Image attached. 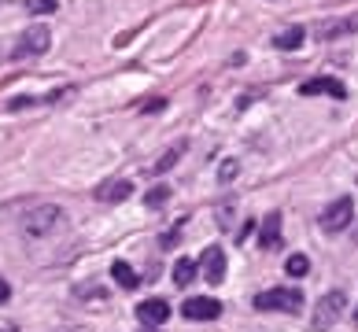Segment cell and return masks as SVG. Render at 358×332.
Listing matches in <instances>:
<instances>
[{
    "label": "cell",
    "instance_id": "6da1fadb",
    "mask_svg": "<svg viewBox=\"0 0 358 332\" xmlns=\"http://www.w3.org/2000/svg\"><path fill=\"white\" fill-rule=\"evenodd\" d=\"M255 310H285V314H299L303 310V291L299 288H270L255 296Z\"/></svg>",
    "mask_w": 358,
    "mask_h": 332
},
{
    "label": "cell",
    "instance_id": "7a4b0ae2",
    "mask_svg": "<svg viewBox=\"0 0 358 332\" xmlns=\"http://www.w3.org/2000/svg\"><path fill=\"white\" fill-rule=\"evenodd\" d=\"M343 307H348V296H343L340 288H336V291H329V296H322V299H317V307H314V317H310V325H314L317 332L333 329V325L340 322Z\"/></svg>",
    "mask_w": 358,
    "mask_h": 332
},
{
    "label": "cell",
    "instance_id": "3957f363",
    "mask_svg": "<svg viewBox=\"0 0 358 332\" xmlns=\"http://www.w3.org/2000/svg\"><path fill=\"white\" fill-rule=\"evenodd\" d=\"M59 222H63V210L56 203H41L37 210H30V215L22 218V233L26 236H45V233L56 229Z\"/></svg>",
    "mask_w": 358,
    "mask_h": 332
},
{
    "label": "cell",
    "instance_id": "277c9868",
    "mask_svg": "<svg viewBox=\"0 0 358 332\" xmlns=\"http://www.w3.org/2000/svg\"><path fill=\"white\" fill-rule=\"evenodd\" d=\"M48 45H52V34H48V26H30V30H22L19 45L11 48V59L41 56V52H48Z\"/></svg>",
    "mask_w": 358,
    "mask_h": 332
},
{
    "label": "cell",
    "instance_id": "5b68a950",
    "mask_svg": "<svg viewBox=\"0 0 358 332\" xmlns=\"http://www.w3.org/2000/svg\"><path fill=\"white\" fill-rule=\"evenodd\" d=\"M355 218V203H351V196H340L336 203H329L322 210V229L325 233H340V229H348Z\"/></svg>",
    "mask_w": 358,
    "mask_h": 332
},
{
    "label": "cell",
    "instance_id": "8992f818",
    "mask_svg": "<svg viewBox=\"0 0 358 332\" xmlns=\"http://www.w3.org/2000/svg\"><path fill=\"white\" fill-rule=\"evenodd\" d=\"M348 34H358V15H343V19H325L314 26V37L317 41H340Z\"/></svg>",
    "mask_w": 358,
    "mask_h": 332
},
{
    "label": "cell",
    "instance_id": "52a82bcc",
    "mask_svg": "<svg viewBox=\"0 0 358 332\" xmlns=\"http://www.w3.org/2000/svg\"><path fill=\"white\" fill-rule=\"evenodd\" d=\"M181 314L189 317V322H215L222 314V303L218 299H207V296H196V299H185Z\"/></svg>",
    "mask_w": 358,
    "mask_h": 332
},
{
    "label": "cell",
    "instance_id": "ba28073f",
    "mask_svg": "<svg viewBox=\"0 0 358 332\" xmlns=\"http://www.w3.org/2000/svg\"><path fill=\"white\" fill-rule=\"evenodd\" d=\"M303 96H317V92H325V96L333 100H348V85L340 82V78H310V82L299 85Z\"/></svg>",
    "mask_w": 358,
    "mask_h": 332
},
{
    "label": "cell",
    "instance_id": "9c48e42d",
    "mask_svg": "<svg viewBox=\"0 0 358 332\" xmlns=\"http://www.w3.org/2000/svg\"><path fill=\"white\" fill-rule=\"evenodd\" d=\"M200 273L207 284H222L225 281V251L222 247H207L200 259Z\"/></svg>",
    "mask_w": 358,
    "mask_h": 332
},
{
    "label": "cell",
    "instance_id": "30bf717a",
    "mask_svg": "<svg viewBox=\"0 0 358 332\" xmlns=\"http://www.w3.org/2000/svg\"><path fill=\"white\" fill-rule=\"evenodd\" d=\"M129 192H134V181L115 178V181H108V185H100L96 199H100V203H122V199H129Z\"/></svg>",
    "mask_w": 358,
    "mask_h": 332
},
{
    "label": "cell",
    "instance_id": "8fae6325",
    "mask_svg": "<svg viewBox=\"0 0 358 332\" xmlns=\"http://www.w3.org/2000/svg\"><path fill=\"white\" fill-rule=\"evenodd\" d=\"M259 247L262 251L281 247V215H266V222H262V229H259Z\"/></svg>",
    "mask_w": 358,
    "mask_h": 332
},
{
    "label": "cell",
    "instance_id": "7c38bea8",
    "mask_svg": "<svg viewBox=\"0 0 358 332\" xmlns=\"http://www.w3.org/2000/svg\"><path fill=\"white\" fill-rule=\"evenodd\" d=\"M137 317L144 325H163L166 317H170V307H166V299H144L141 307H137Z\"/></svg>",
    "mask_w": 358,
    "mask_h": 332
},
{
    "label": "cell",
    "instance_id": "4fadbf2b",
    "mask_svg": "<svg viewBox=\"0 0 358 332\" xmlns=\"http://www.w3.org/2000/svg\"><path fill=\"white\" fill-rule=\"evenodd\" d=\"M111 277H115V284H118V288H126V291H134V288L141 284V277L134 273V266H126L122 259L111 262Z\"/></svg>",
    "mask_w": 358,
    "mask_h": 332
},
{
    "label": "cell",
    "instance_id": "5bb4252c",
    "mask_svg": "<svg viewBox=\"0 0 358 332\" xmlns=\"http://www.w3.org/2000/svg\"><path fill=\"white\" fill-rule=\"evenodd\" d=\"M303 37H307V30H303V26H288L285 34L273 37V45L281 48V52H296V48L303 45Z\"/></svg>",
    "mask_w": 358,
    "mask_h": 332
},
{
    "label": "cell",
    "instance_id": "9a60e30c",
    "mask_svg": "<svg viewBox=\"0 0 358 332\" xmlns=\"http://www.w3.org/2000/svg\"><path fill=\"white\" fill-rule=\"evenodd\" d=\"M185 148H189V144H185V140H178L174 148H166L163 155H159V163H155L152 170H155V174H166V170H174V166H178V159L185 155Z\"/></svg>",
    "mask_w": 358,
    "mask_h": 332
},
{
    "label": "cell",
    "instance_id": "2e32d148",
    "mask_svg": "<svg viewBox=\"0 0 358 332\" xmlns=\"http://www.w3.org/2000/svg\"><path fill=\"white\" fill-rule=\"evenodd\" d=\"M196 270H200V266H196L192 259H178L174 262V277H170V281H174L178 288H185L189 281H196Z\"/></svg>",
    "mask_w": 358,
    "mask_h": 332
},
{
    "label": "cell",
    "instance_id": "e0dca14e",
    "mask_svg": "<svg viewBox=\"0 0 358 332\" xmlns=\"http://www.w3.org/2000/svg\"><path fill=\"white\" fill-rule=\"evenodd\" d=\"M285 270H288V277H303V273L310 270V259H307V255H288Z\"/></svg>",
    "mask_w": 358,
    "mask_h": 332
},
{
    "label": "cell",
    "instance_id": "ac0fdd59",
    "mask_svg": "<svg viewBox=\"0 0 358 332\" xmlns=\"http://www.w3.org/2000/svg\"><path fill=\"white\" fill-rule=\"evenodd\" d=\"M166 199H170V189H166V185H159V189H152L148 196H144V203H148V207H159V203H166Z\"/></svg>",
    "mask_w": 358,
    "mask_h": 332
},
{
    "label": "cell",
    "instance_id": "d6986e66",
    "mask_svg": "<svg viewBox=\"0 0 358 332\" xmlns=\"http://www.w3.org/2000/svg\"><path fill=\"white\" fill-rule=\"evenodd\" d=\"M236 170H241V163H236V159H225L222 170H218V181H233V178H236Z\"/></svg>",
    "mask_w": 358,
    "mask_h": 332
},
{
    "label": "cell",
    "instance_id": "ffe728a7",
    "mask_svg": "<svg viewBox=\"0 0 358 332\" xmlns=\"http://www.w3.org/2000/svg\"><path fill=\"white\" fill-rule=\"evenodd\" d=\"M26 11H34V15H45V11H56V0H30Z\"/></svg>",
    "mask_w": 358,
    "mask_h": 332
},
{
    "label": "cell",
    "instance_id": "44dd1931",
    "mask_svg": "<svg viewBox=\"0 0 358 332\" xmlns=\"http://www.w3.org/2000/svg\"><path fill=\"white\" fill-rule=\"evenodd\" d=\"M181 229H185V218H181V222L174 225V229H170V233L163 236V240H159V247H174V244H178V236H181Z\"/></svg>",
    "mask_w": 358,
    "mask_h": 332
},
{
    "label": "cell",
    "instance_id": "7402d4cb",
    "mask_svg": "<svg viewBox=\"0 0 358 332\" xmlns=\"http://www.w3.org/2000/svg\"><path fill=\"white\" fill-rule=\"evenodd\" d=\"M78 296H92V299H108V291H103V288H96V284H82V288H78Z\"/></svg>",
    "mask_w": 358,
    "mask_h": 332
},
{
    "label": "cell",
    "instance_id": "603a6c76",
    "mask_svg": "<svg viewBox=\"0 0 358 332\" xmlns=\"http://www.w3.org/2000/svg\"><path fill=\"white\" fill-rule=\"evenodd\" d=\"M163 108H166V100H163V96H155L152 103H144V111H163Z\"/></svg>",
    "mask_w": 358,
    "mask_h": 332
},
{
    "label": "cell",
    "instance_id": "cb8c5ba5",
    "mask_svg": "<svg viewBox=\"0 0 358 332\" xmlns=\"http://www.w3.org/2000/svg\"><path fill=\"white\" fill-rule=\"evenodd\" d=\"M11 299V284L4 281V277H0V303H8Z\"/></svg>",
    "mask_w": 358,
    "mask_h": 332
},
{
    "label": "cell",
    "instance_id": "d4e9b609",
    "mask_svg": "<svg viewBox=\"0 0 358 332\" xmlns=\"http://www.w3.org/2000/svg\"><path fill=\"white\" fill-rule=\"evenodd\" d=\"M355 325H358V310H355Z\"/></svg>",
    "mask_w": 358,
    "mask_h": 332
},
{
    "label": "cell",
    "instance_id": "484cf974",
    "mask_svg": "<svg viewBox=\"0 0 358 332\" xmlns=\"http://www.w3.org/2000/svg\"><path fill=\"white\" fill-rule=\"evenodd\" d=\"M78 332H89V329H78Z\"/></svg>",
    "mask_w": 358,
    "mask_h": 332
}]
</instances>
